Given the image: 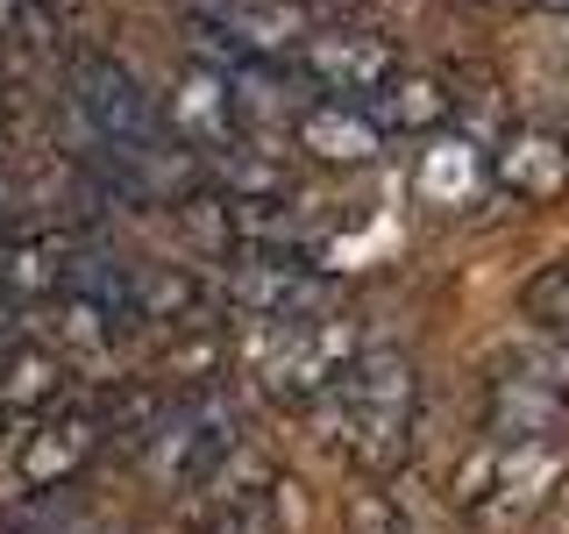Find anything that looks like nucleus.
Segmentation results:
<instances>
[{"label":"nucleus","instance_id":"nucleus-1","mask_svg":"<svg viewBox=\"0 0 569 534\" xmlns=\"http://www.w3.org/2000/svg\"><path fill=\"white\" fill-rule=\"evenodd\" d=\"M313 427L363 485H385L413 456L420 427V364L399 343H363V356L342 370V385L313 406Z\"/></svg>","mask_w":569,"mask_h":534},{"label":"nucleus","instance_id":"nucleus-2","mask_svg":"<svg viewBox=\"0 0 569 534\" xmlns=\"http://www.w3.org/2000/svg\"><path fill=\"white\" fill-rule=\"evenodd\" d=\"M569 485V435H477L449 477V506L477 534L533 527Z\"/></svg>","mask_w":569,"mask_h":534},{"label":"nucleus","instance_id":"nucleus-3","mask_svg":"<svg viewBox=\"0 0 569 534\" xmlns=\"http://www.w3.org/2000/svg\"><path fill=\"white\" fill-rule=\"evenodd\" d=\"M370 335L356 328L349 314H307V320H278V328H257V349H249V385L271 406H292V414H313L342 370L363 356Z\"/></svg>","mask_w":569,"mask_h":534},{"label":"nucleus","instance_id":"nucleus-4","mask_svg":"<svg viewBox=\"0 0 569 534\" xmlns=\"http://www.w3.org/2000/svg\"><path fill=\"white\" fill-rule=\"evenodd\" d=\"M242 442H257L242 406L228 399V392H213V385H192L186 399L150 406V421H142V435H136V456L171 498H186L207 471H221Z\"/></svg>","mask_w":569,"mask_h":534},{"label":"nucleus","instance_id":"nucleus-5","mask_svg":"<svg viewBox=\"0 0 569 534\" xmlns=\"http://www.w3.org/2000/svg\"><path fill=\"white\" fill-rule=\"evenodd\" d=\"M64 115H71V129H79V157H93V165L129 157V150H157V142H178L164 129L157 93L121 58H107V50H79V58H71Z\"/></svg>","mask_w":569,"mask_h":534},{"label":"nucleus","instance_id":"nucleus-6","mask_svg":"<svg viewBox=\"0 0 569 534\" xmlns=\"http://www.w3.org/2000/svg\"><path fill=\"white\" fill-rule=\"evenodd\" d=\"M107 442V421L93 406H43V414H14V435L0 442V477H8V492L22 498H50L64 485H79L86 463L100 456Z\"/></svg>","mask_w":569,"mask_h":534},{"label":"nucleus","instance_id":"nucleus-7","mask_svg":"<svg viewBox=\"0 0 569 534\" xmlns=\"http://www.w3.org/2000/svg\"><path fill=\"white\" fill-rule=\"evenodd\" d=\"M485 435H569V349L520 343L485 370Z\"/></svg>","mask_w":569,"mask_h":534},{"label":"nucleus","instance_id":"nucleus-8","mask_svg":"<svg viewBox=\"0 0 569 534\" xmlns=\"http://www.w3.org/2000/svg\"><path fill=\"white\" fill-rule=\"evenodd\" d=\"M213 299H221V314L249 320V328H278V320L328 314L335 285L299 249H228V264L213 271Z\"/></svg>","mask_w":569,"mask_h":534},{"label":"nucleus","instance_id":"nucleus-9","mask_svg":"<svg viewBox=\"0 0 569 534\" xmlns=\"http://www.w3.org/2000/svg\"><path fill=\"white\" fill-rule=\"evenodd\" d=\"M186 534H278V463L242 442L186 492Z\"/></svg>","mask_w":569,"mask_h":534},{"label":"nucleus","instance_id":"nucleus-10","mask_svg":"<svg viewBox=\"0 0 569 534\" xmlns=\"http://www.w3.org/2000/svg\"><path fill=\"white\" fill-rule=\"evenodd\" d=\"M399 65H406L399 43L385 29H363V22H313L299 58H292V71L328 100H370Z\"/></svg>","mask_w":569,"mask_h":534},{"label":"nucleus","instance_id":"nucleus-11","mask_svg":"<svg viewBox=\"0 0 569 534\" xmlns=\"http://www.w3.org/2000/svg\"><path fill=\"white\" fill-rule=\"evenodd\" d=\"M157 107H164V129L186 142L192 157L228 150V142L249 136L242 86H236V71H221V65H186L171 79V93H157Z\"/></svg>","mask_w":569,"mask_h":534},{"label":"nucleus","instance_id":"nucleus-12","mask_svg":"<svg viewBox=\"0 0 569 534\" xmlns=\"http://www.w3.org/2000/svg\"><path fill=\"white\" fill-rule=\"evenodd\" d=\"M385 142L391 136L370 121L363 100H307L292 115V150L320 171H363L385 157Z\"/></svg>","mask_w":569,"mask_h":534},{"label":"nucleus","instance_id":"nucleus-13","mask_svg":"<svg viewBox=\"0 0 569 534\" xmlns=\"http://www.w3.org/2000/svg\"><path fill=\"white\" fill-rule=\"evenodd\" d=\"M491 186L506 200H562L569 192V136L548 129V121H512L506 136L491 142Z\"/></svg>","mask_w":569,"mask_h":534},{"label":"nucleus","instance_id":"nucleus-14","mask_svg":"<svg viewBox=\"0 0 569 534\" xmlns=\"http://www.w3.org/2000/svg\"><path fill=\"white\" fill-rule=\"evenodd\" d=\"M413 192H420L427 214H470V207H485V192H491V157H485V142H470V136H456V129L420 136Z\"/></svg>","mask_w":569,"mask_h":534},{"label":"nucleus","instance_id":"nucleus-15","mask_svg":"<svg viewBox=\"0 0 569 534\" xmlns=\"http://www.w3.org/2000/svg\"><path fill=\"white\" fill-rule=\"evenodd\" d=\"M363 107H370V121H378L385 136H413V142L435 136V129H449V121L462 115L456 86L441 79V71H413V65H399Z\"/></svg>","mask_w":569,"mask_h":534},{"label":"nucleus","instance_id":"nucleus-16","mask_svg":"<svg viewBox=\"0 0 569 534\" xmlns=\"http://www.w3.org/2000/svg\"><path fill=\"white\" fill-rule=\"evenodd\" d=\"M71 249L64 236H29V228H0V293L14 299V307H29V299H58L64 278H71Z\"/></svg>","mask_w":569,"mask_h":534},{"label":"nucleus","instance_id":"nucleus-17","mask_svg":"<svg viewBox=\"0 0 569 534\" xmlns=\"http://www.w3.org/2000/svg\"><path fill=\"white\" fill-rule=\"evenodd\" d=\"M71 399V370L50 349H22L14 343L0 356V414H43V406Z\"/></svg>","mask_w":569,"mask_h":534},{"label":"nucleus","instance_id":"nucleus-18","mask_svg":"<svg viewBox=\"0 0 569 534\" xmlns=\"http://www.w3.org/2000/svg\"><path fill=\"white\" fill-rule=\"evenodd\" d=\"M520 314L548 335V343H562V349H569V257L541 264V271L520 285Z\"/></svg>","mask_w":569,"mask_h":534},{"label":"nucleus","instance_id":"nucleus-19","mask_svg":"<svg viewBox=\"0 0 569 534\" xmlns=\"http://www.w3.org/2000/svg\"><path fill=\"white\" fill-rule=\"evenodd\" d=\"M342 534H420V521L385 485H363L349 498V513H342Z\"/></svg>","mask_w":569,"mask_h":534},{"label":"nucleus","instance_id":"nucleus-20","mask_svg":"<svg viewBox=\"0 0 569 534\" xmlns=\"http://www.w3.org/2000/svg\"><path fill=\"white\" fill-rule=\"evenodd\" d=\"M50 36H58V22L43 0H0V50H36Z\"/></svg>","mask_w":569,"mask_h":534},{"label":"nucleus","instance_id":"nucleus-21","mask_svg":"<svg viewBox=\"0 0 569 534\" xmlns=\"http://www.w3.org/2000/svg\"><path fill=\"white\" fill-rule=\"evenodd\" d=\"M22 335H29V320H22V307H14V299L0 293V349H14V343H22Z\"/></svg>","mask_w":569,"mask_h":534},{"label":"nucleus","instance_id":"nucleus-22","mask_svg":"<svg viewBox=\"0 0 569 534\" xmlns=\"http://www.w3.org/2000/svg\"><path fill=\"white\" fill-rule=\"evenodd\" d=\"M0 534H71V527L43 521V513H14V521H0Z\"/></svg>","mask_w":569,"mask_h":534},{"label":"nucleus","instance_id":"nucleus-23","mask_svg":"<svg viewBox=\"0 0 569 534\" xmlns=\"http://www.w3.org/2000/svg\"><path fill=\"white\" fill-rule=\"evenodd\" d=\"M14 142V107H8V93H0V150Z\"/></svg>","mask_w":569,"mask_h":534},{"label":"nucleus","instance_id":"nucleus-24","mask_svg":"<svg viewBox=\"0 0 569 534\" xmlns=\"http://www.w3.org/2000/svg\"><path fill=\"white\" fill-rule=\"evenodd\" d=\"M71 534H107V527H71Z\"/></svg>","mask_w":569,"mask_h":534},{"label":"nucleus","instance_id":"nucleus-25","mask_svg":"<svg viewBox=\"0 0 569 534\" xmlns=\"http://www.w3.org/2000/svg\"><path fill=\"white\" fill-rule=\"evenodd\" d=\"M0 356H8V349H0Z\"/></svg>","mask_w":569,"mask_h":534}]
</instances>
